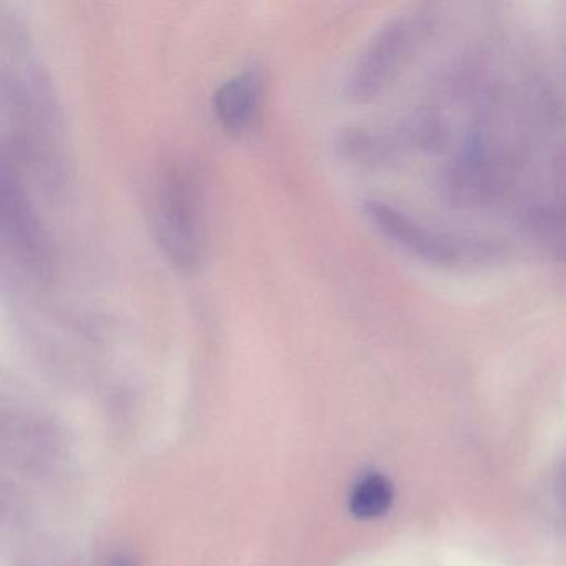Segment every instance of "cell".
I'll return each mask as SVG.
<instances>
[{
	"label": "cell",
	"mask_w": 566,
	"mask_h": 566,
	"mask_svg": "<svg viewBox=\"0 0 566 566\" xmlns=\"http://www.w3.org/2000/svg\"><path fill=\"white\" fill-rule=\"evenodd\" d=\"M2 105L12 128L2 160L15 168L31 161L39 175L57 177L61 130L54 92L38 62L15 54V49L14 59L2 67Z\"/></svg>",
	"instance_id": "6da1fadb"
},
{
	"label": "cell",
	"mask_w": 566,
	"mask_h": 566,
	"mask_svg": "<svg viewBox=\"0 0 566 566\" xmlns=\"http://www.w3.org/2000/svg\"><path fill=\"white\" fill-rule=\"evenodd\" d=\"M154 231L171 264L193 270L203 253L200 188L190 165L174 161L158 174L154 190Z\"/></svg>",
	"instance_id": "7a4b0ae2"
},
{
	"label": "cell",
	"mask_w": 566,
	"mask_h": 566,
	"mask_svg": "<svg viewBox=\"0 0 566 566\" xmlns=\"http://www.w3.org/2000/svg\"><path fill=\"white\" fill-rule=\"evenodd\" d=\"M420 21L400 15L384 24L354 62L346 94L354 102H369L390 84L419 41Z\"/></svg>",
	"instance_id": "3957f363"
},
{
	"label": "cell",
	"mask_w": 566,
	"mask_h": 566,
	"mask_svg": "<svg viewBox=\"0 0 566 566\" xmlns=\"http://www.w3.org/2000/svg\"><path fill=\"white\" fill-rule=\"evenodd\" d=\"M0 224L2 238L15 260L34 273H48L51 243L38 211L29 198L19 170L2 160L0 167Z\"/></svg>",
	"instance_id": "277c9868"
},
{
	"label": "cell",
	"mask_w": 566,
	"mask_h": 566,
	"mask_svg": "<svg viewBox=\"0 0 566 566\" xmlns=\"http://www.w3.org/2000/svg\"><path fill=\"white\" fill-rule=\"evenodd\" d=\"M363 213L386 240L406 251L407 254H412L417 260L450 266V264L465 263L472 256L479 260L483 254L482 248H472L467 241H459L429 230L412 220L409 214L384 201H364Z\"/></svg>",
	"instance_id": "5b68a950"
},
{
	"label": "cell",
	"mask_w": 566,
	"mask_h": 566,
	"mask_svg": "<svg viewBox=\"0 0 566 566\" xmlns=\"http://www.w3.org/2000/svg\"><path fill=\"white\" fill-rule=\"evenodd\" d=\"M261 75L244 71L220 85L213 95V111L218 122L231 132H241L253 122L260 107Z\"/></svg>",
	"instance_id": "8992f818"
},
{
	"label": "cell",
	"mask_w": 566,
	"mask_h": 566,
	"mask_svg": "<svg viewBox=\"0 0 566 566\" xmlns=\"http://www.w3.org/2000/svg\"><path fill=\"white\" fill-rule=\"evenodd\" d=\"M392 500V483L379 473H370L354 489L349 502L350 513L360 520L377 518L390 509Z\"/></svg>",
	"instance_id": "52a82bcc"
},
{
	"label": "cell",
	"mask_w": 566,
	"mask_h": 566,
	"mask_svg": "<svg viewBox=\"0 0 566 566\" xmlns=\"http://www.w3.org/2000/svg\"><path fill=\"white\" fill-rule=\"evenodd\" d=\"M558 490L563 499L566 500V455L562 460V465H559L558 470Z\"/></svg>",
	"instance_id": "ba28073f"
},
{
	"label": "cell",
	"mask_w": 566,
	"mask_h": 566,
	"mask_svg": "<svg viewBox=\"0 0 566 566\" xmlns=\"http://www.w3.org/2000/svg\"><path fill=\"white\" fill-rule=\"evenodd\" d=\"M108 566H137L134 558L127 555H118L117 558L112 559Z\"/></svg>",
	"instance_id": "9c48e42d"
}]
</instances>
